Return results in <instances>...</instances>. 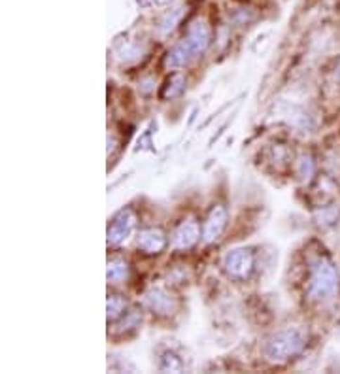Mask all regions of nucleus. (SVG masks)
<instances>
[{"label":"nucleus","mask_w":340,"mask_h":374,"mask_svg":"<svg viewBox=\"0 0 340 374\" xmlns=\"http://www.w3.org/2000/svg\"><path fill=\"white\" fill-rule=\"evenodd\" d=\"M306 348V335L301 329L287 327L268 338L265 344V357L270 363H286L303 354Z\"/></svg>","instance_id":"nucleus-1"},{"label":"nucleus","mask_w":340,"mask_h":374,"mask_svg":"<svg viewBox=\"0 0 340 374\" xmlns=\"http://www.w3.org/2000/svg\"><path fill=\"white\" fill-rule=\"evenodd\" d=\"M340 290V276L333 261L327 257L320 259L312 265L308 282V297L312 301H329Z\"/></svg>","instance_id":"nucleus-2"},{"label":"nucleus","mask_w":340,"mask_h":374,"mask_svg":"<svg viewBox=\"0 0 340 374\" xmlns=\"http://www.w3.org/2000/svg\"><path fill=\"white\" fill-rule=\"evenodd\" d=\"M255 266V255L248 247H237L229 254L225 255L223 269L227 272V276L237 280V282H244L251 276Z\"/></svg>","instance_id":"nucleus-3"},{"label":"nucleus","mask_w":340,"mask_h":374,"mask_svg":"<svg viewBox=\"0 0 340 374\" xmlns=\"http://www.w3.org/2000/svg\"><path fill=\"white\" fill-rule=\"evenodd\" d=\"M136 227V216L131 208H123L114 216L108 227V244L110 246H122L129 236L133 235Z\"/></svg>","instance_id":"nucleus-4"},{"label":"nucleus","mask_w":340,"mask_h":374,"mask_svg":"<svg viewBox=\"0 0 340 374\" xmlns=\"http://www.w3.org/2000/svg\"><path fill=\"white\" fill-rule=\"evenodd\" d=\"M227 224H229L227 208L223 205H216L207 216V219H204V225H202V240L207 244L218 242L223 236Z\"/></svg>","instance_id":"nucleus-5"},{"label":"nucleus","mask_w":340,"mask_h":374,"mask_svg":"<svg viewBox=\"0 0 340 374\" xmlns=\"http://www.w3.org/2000/svg\"><path fill=\"white\" fill-rule=\"evenodd\" d=\"M144 301H146V307L152 310L153 314L163 316V318H169L178 310L176 299L163 288H153V290L148 291Z\"/></svg>","instance_id":"nucleus-6"},{"label":"nucleus","mask_w":340,"mask_h":374,"mask_svg":"<svg viewBox=\"0 0 340 374\" xmlns=\"http://www.w3.org/2000/svg\"><path fill=\"white\" fill-rule=\"evenodd\" d=\"M166 244H169L166 235L159 227H150V229L140 231L138 236H136V246L148 255L163 254L164 250H166Z\"/></svg>","instance_id":"nucleus-7"},{"label":"nucleus","mask_w":340,"mask_h":374,"mask_svg":"<svg viewBox=\"0 0 340 374\" xmlns=\"http://www.w3.org/2000/svg\"><path fill=\"white\" fill-rule=\"evenodd\" d=\"M210 40H212V30L207 25V21L195 19L193 23L189 25L188 37H185V42L189 44V48L193 49L195 57H199L207 51Z\"/></svg>","instance_id":"nucleus-8"},{"label":"nucleus","mask_w":340,"mask_h":374,"mask_svg":"<svg viewBox=\"0 0 340 374\" xmlns=\"http://www.w3.org/2000/svg\"><path fill=\"white\" fill-rule=\"evenodd\" d=\"M199 238H201V227L193 219H188V221H183L176 229L174 246H176V250L185 252V250H191L199 242Z\"/></svg>","instance_id":"nucleus-9"},{"label":"nucleus","mask_w":340,"mask_h":374,"mask_svg":"<svg viewBox=\"0 0 340 374\" xmlns=\"http://www.w3.org/2000/svg\"><path fill=\"white\" fill-rule=\"evenodd\" d=\"M193 59H197L193 53V49L189 48V44L183 40V42L176 44V46L166 53V57H164V68H169V70H178V68L188 67Z\"/></svg>","instance_id":"nucleus-10"},{"label":"nucleus","mask_w":340,"mask_h":374,"mask_svg":"<svg viewBox=\"0 0 340 374\" xmlns=\"http://www.w3.org/2000/svg\"><path fill=\"white\" fill-rule=\"evenodd\" d=\"M339 217H340V205L331 202V205L322 206V208L316 212L314 219H316V224L320 225V227L325 229V227H331V225L336 224V221H339Z\"/></svg>","instance_id":"nucleus-11"},{"label":"nucleus","mask_w":340,"mask_h":374,"mask_svg":"<svg viewBox=\"0 0 340 374\" xmlns=\"http://www.w3.org/2000/svg\"><path fill=\"white\" fill-rule=\"evenodd\" d=\"M106 278L110 284H122L129 278V265L123 259H112L108 261V271Z\"/></svg>","instance_id":"nucleus-12"},{"label":"nucleus","mask_w":340,"mask_h":374,"mask_svg":"<svg viewBox=\"0 0 340 374\" xmlns=\"http://www.w3.org/2000/svg\"><path fill=\"white\" fill-rule=\"evenodd\" d=\"M183 89H185V78H183L182 74H174V76H170L166 79V84H164L163 91H161V98L169 101V98L180 97Z\"/></svg>","instance_id":"nucleus-13"},{"label":"nucleus","mask_w":340,"mask_h":374,"mask_svg":"<svg viewBox=\"0 0 340 374\" xmlns=\"http://www.w3.org/2000/svg\"><path fill=\"white\" fill-rule=\"evenodd\" d=\"M295 172H297V178L301 181L312 180V176H314V172H316L314 159L310 157L308 153H303V155L297 159V163H295Z\"/></svg>","instance_id":"nucleus-14"},{"label":"nucleus","mask_w":340,"mask_h":374,"mask_svg":"<svg viewBox=\"0 0 340 374\" xmlns=\"http://www.w3.org/2000/svg\"><path fill=\"white\" fill-rule=\"evenodd\" d=\"M183 18V8H176V10H170L159 19V32L161 34H170L172 30L176 29L180 19Z\"/></svg>","instance_id":"nucleus-15"},{"label":"nucleus","mask_w":340,"mask_h":374,"mask_svg":"<svg viewBox=\"0 0 340 374\" xmlns=\"http://www.w3.org/2000/svg\"><path fill=\"white\" fill-rule=\"evenodd\" d=\"M127 308V301L122 295H110L108 302H106V312H108V320L116 321L117 318H122L123 312Z\"/></svg>","instance_id":"nucleus-16"},{"label":"nucleus","mask_w":340,"mask_h":374,"mask_svg":"<svg viewBox=\"0 0 340 374\" xmlns=\"http://www.w3.org/2000/svg\"><path fill=\"white\" fill-rule=\"evenodd\" d=\"M159 368L163 373H180L183 368L182 361L178 359V356H174L172 352H164L161 359H159Z\"/></svg>","instance_id":"nucleus-17"},{"label":"nucleus","mask_w":340,"mask_h":374,"mask_svg":"<svg viewBox=\"0 0 340 374\" xmlns=\"http://www.w3.org/2000/svg\"><path fill=\"white\" fill-rule=\"evenodd\" d=\"M140 323V314L138 312H129L127 318L123 320V323L119 325V329H117V333H123V331H129V329H134V327H138Z\"/></svg>","instance_id":"nucleus-18"},{"label":"nucleus","mask_w":340,"mask_h":374,"mask_svg":"<svg viewBox=\"0 0 340 374\" xmlns=\"http://www.w3.org/2000/svg\"><path fill=\"white\" fill-rule=\"evenodd\" d=\"M152 4H155V6H166V4H170V2H174V0H150Z\"/></svg>","instance_id":"nucleus-19"},{"label":"nucleus","mask_w":340,"mask_h":374,"mask_svg":"<svg viewBox=\"0 0 340 374\" xmlns=\"http://www.w3.org/2000/svg\"><path fill=\"white\" fill-rule=\"evenodd\" d=\"M140 2H142V4H148V2H150V0H140Z\"/></svg>","instance_id":"nucleus-20"}]
</instances>
